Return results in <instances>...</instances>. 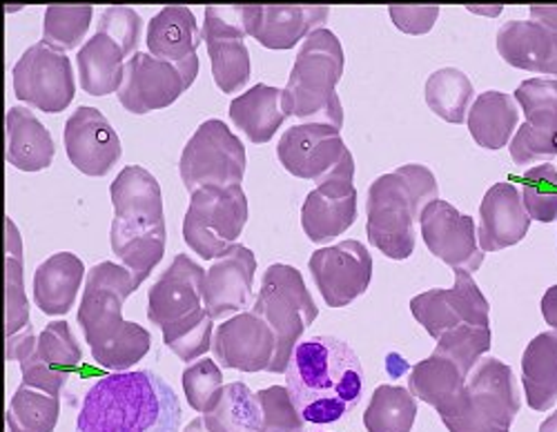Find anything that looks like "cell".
Instances as JSON below:
<instances>
[{"label": "cell", "instance_id": "cell-1", "mask_svg": "<svg viewBox=\"0 0 557 432\" xmlns=\"http://www.w3.org/2000/svg\"><path fill=\"white\" fill-rule=\"evenodd\" d=\"M136 291V276L112 261H101L85 276L78 325L91 359L106 370L127 372L152 348V334L123 319V306Z\"/></svg>", "mask_w": 557, "mask_h": 432}, {"label": "cell", "instance_id": "cell-2", "mask_svg": "<svg viewBox=\"0 0 557 432\" xmlns=\"http://www.w3.org/2000/svg\"><path fill=\"white\" fill-rule=\"evenodd\" d=\"M357 353L331 334L301 342L286 370V388L306 423L326 425L350 415L363 395Z\"/></svg>", "mask_w": 557, "mask_h": 432}, {"label": "cell", "instance_id": "cell-3", "mask_svg": "<svg viewBox=\"0 0 557 432\" xmlns=\"http://www.w3.org/2000/svg\"><path fill=\"white\" fill-rule=\"evenodd\" d=\"M76 432H181V404L152 370L112 372L85 393Z\"/></svg>", "mask_w": 557, "mask_h": 432}, {"label": "cell", "instance_id": "cell-4", "mask_svg": "<svg viewBox=\"0 0 557 432\" xmlns=\"http://www.w3.org/2000/svg\"><path fill=\"white\" fill-rule=\"evenodd\" d=\"M440 199L435 174L422 163H408L370 183L366 201V234L373 248L393 261L414 252V221Z\"/></svg>", "mask_w": 557, "mask_h": 432}, {"label": "cell", "instance_id": "cell-5", "mask_svg": "<svg viewBox=\"0 0 557 432\" xmlns=\"http://www.w3.org/2000/svg\"><path fill=\"white\" fill-rule=\"evenodd\" d=\"M344 67L346 54L342 40L326 27L312 32L304 40L284 87L282 108L286 116L342 129L344 106L337 96V85Z\"/></svg>", "mask_w": 557, "mask_h": 432}, {"label": "cell", "instance_id": "cell-6", "mask_svg": "<svg viewBox=\"0 0 557 432\" xmlns=\"http://www.w3.org/2000/svg\"><path fill=\"white\" fill-rule=\"evenodd\" d=\"M274 332L276 353L268 372L286 374L304 332L319 317V308L306 287L301 272L286 263H272L261 276V287L252 308Z\"/></svg>", "mask_w": 557, "mask_h": 432}, {"label": "cell", "instance_id": "cell-7", "mask_svg": "<svg viewBox=\"0 0 557 432\" xmlns=\"http://www.w3.org/2000/svg\"><path fill=\"white\" fill-rule=\"evenodd\" d=\"M248 197L242 185H206L193 192L183 219V242L206 261L223 257L248 223Z\"/></svg>", "mask_w": 557, "mask_h": 432}, {"label": "cell", "instance_id": "cell-8", "mask_svg": "<svg viewBox=\"0 0 557 432\" xmlns=\"http://www.w3.org/2000/svg\"><path fill=\"white\" fill-rule=\"evenodd\" d=\"M520 412L516 372L495 357H482L467 379V406L444 425L450 432H510Z\"/></svg>", "mask_w": 557, "mask_h": 432}, {"label": "cell", "instance_id": "cell-9", "mask_svg": "<svg viewBox=\"0 0 557 432\" xmlns=\"http://www.w3.org/2000/svg\"><path fill=\"white\" fill-rule=\"evenodd\" d=\"M246 148L242 138L223 121H203L178 159V174L185 189L197 192L206 185H242L246 176Z\"/></svg>", "mask_w": 557, "mask_h": 432}, {"label": "cell", "instance_id": "cell-10", "mask_svg": "<svg viewBox=\"0 0 557 432\" xmlns=\"http://www.w3.org/2000/svg\"><path fill=\"white\" fill-rule=\"evenodd\" d=\"M12 83L18 99L45 114L65 112L76 94L74 67L67 54L48 42H34L12 67Z\"/></svg>", "mask_w": 557, "mask_h": 432}, {"label": "cell", "instance_id": "cell-11", "mask_svg": "<svg viewBox=\"0 0 557 432\" xmlns=\"http://www.w3.org/2000/svg\"><path fill=\"white\" fill-rule=\"evenodd\" d=\"M357 221L355 159L350 150L342 163L317 181L301 206V227L312 244H329Z\"/></svg>", "mask_w": 557, "mask_h": 432}, {"label": "cell", "instance_id": "cell-12", "mask_svg": "<svg viewBox=\"0 0 557 432\" xmlns=\"http://www.w3.org/2000/svg\"><path fill=\"white\" fill-rule=\"evenodd\" d=\"M410 312L435 342L446 332L467 323L491 325V304L467 270H455V285L450 291L433 287V291L412 297Z\"/></svg>", "mask_w": 557, "mask_h": 432}, {"label": "cell", "instance_id": "cell-13", "mask_svg": "<svg viewBox=\"0 0 557 432\" xmlns=\"http://www.w3.org/2000/svg\"><path fill=\"white\" fill-rule=\"evenodd\" d=\"M513 99L527 121L510 138V159L518 165H531L557 157V81H522L513 91Z\"/></svg>", "mask_w": 557, "mask_h": 432}, {"label": "cell", "instance_id": "cell-14", "mask_svg": "<svg viewBox=\"0 0 557 432\" xmlns=\"http://www.w3.org/2000/svg\"><path fill=\"white\" fill-rule=\"evenodd\" d=\"M201 29L216 87L223 94L239 91L250 81V50L246 45V8H206Z\"/></svg>", "mask_w": 557, "mask_h": 432}, {"label": "cell", "instance_id": "cell-15", "mask_svg": "<svg viewBox=\"0 0 557 432\" xmlns=\"http://www.w3.org/2000/svg\"><path fill=\"white\" fill-rule=\"evenodd\" d=\"M312 281L329 308H346L359 299L373 279V255L355 238L312 252Z\"/></svg>", "mask_w": 557, "mask_h": 432}, {"label": "cell", "instance_id": "cell-16", "mask_svg": "<svg viewBox=\"0 0 557 432\" xmlns=\"http://www.w3.org/2000/svg\"><path fill=\"white\" fill-rule=\"evenodd\" d=\"M420 232L426 248L453 270L478 272L484 263V250L478 242V225L448 201H433L420 217Z\"/></svg>", "mask_w": 557, "mask_h": 432}, {"label": "cell", "instance_id": "cell-17", "mask_svg": "<svg viewBox=\"0 0 557 432\" xmlns=\"http://www.w3.org/2000/svg\"><path fill=\"white\" fill-rule=\"evenodd\" d=\"M346 152L342 129L326 123L293 125L282 134L276 146V157L286 172L314 183L331 174Z\"/></svg>", "mask_w": 557, "mask_h": 432}, {"label": "cell", "instance_id": "cell-18", "mask_svg": "<svg viewBox=\"0 0 557 432\" xmlns=\"http://www.w3.org/2000/svg\"><path fill=\"white\" fill-rule=\"evenodd\" d=\"M83 366V350L67 321H50L29 357L21 361L23 386L61 397L67 379Z\"/></svg>", "mask_w": 557, "mask_h": 432}, {"label": "cell", "instance_id": "cell-19", "mask_svg": "<svg viewBox=\"0 0 557 432\" xmlns=\"http://www.w3.org/2000/svg\"><path fill=\"white\" fill-rule=\"evenodd\" d=\"M63 140L70 163L85 176L110 174L123 155L114 125L101 110L89 106H81L67 119Z\"/></svg>", "mask_w": 557, "mask_h": 432}, {"label": "cell", "instance_id": "cell-20", "mask_svg": "<svg viewBox=\"0 0 557 432\" xmlns=\"http://www.w3.org/2000/svg\"><path fill=\"white\" fill-rule=\"evenodd\" d=\"M188 89L181 72L150 52H136L127 59L119 103L132 114H150L170 108Z\"/></svg>", "mask_w": 557, "mask_h": 432}, {"label": "cell", "instance_id": "cell-21", "mask_svg": "<svg viewBox=\"0 0 557 432\" xmlns=\"http://www.w3.org/2000/svg\"><path fill=\"white\" fill-rule=\"evenodd\" d=\"M148 52L165 63H172L185 85H193L199 76V57L197 50L203 40V29L197 23V16L190 8L170 5L154 14L148 23Z\"/></svg>", "mask_w": 557, "mask_h": 432}, {"label": "cell", "instance_id": "cell-22", "mask_svg": "<svg viewBox=\"0 0 557 432\" xmlns=\"http://www.w3.org/2000/svg\"><path fill=\"white\" fill-rule=\"evenodd\" d=\"M257 257L250 248L237 244L206 270L203 281V308L210 317L225 319L242 314L250 308L255 297Z\"/></svg>", "mask_w": 557, "mask_h": 432}, {"label": "cell", "instance_id": "cell-23", "mask_svg": "<svg viewBox=\"0 0 557 432\" xmlns=\"http://www.w3.org/2000/svg\"><path fill=\"white\" fill-rule=\"evenodd\" d=\"M212 353L221 368L261 372L274 359L276 337L272 328L255 312H242L225 319L212 340Z\"/></svg>", "mask_w": 557, "mask_h": 432}, {"label": "cell", "instance_id": "cell-24", "mask_svg": "<svg viewBox=\"0 0 557 432\" xmlns=\"http://www.w3.org/2000/svg\"><path fill=\"white\" fill-rule=\"evenodd\" d=\"M206 270L188 255H176L148 293V319L165 328L203 308Z\"/></svg>", "mask_w": 557, "mask_h": 432}, {"label": "cell", "instance_id": "cell-25", "mask_svg": "<svg viewBox=\"0 0 557 432\" xmlns=\"http://www.w3.org/2000/svg\"><path fill=\"white\" fill-rule=\"evenodd\" d=\"M531 217L522 203L520 189L508 183H495L480 203L478 242L484 255L513 248L529 234Z\"/></svg>", "mask_w": 557, "mask_h": 432}, {"label": "cell", "instance_id": "cell-26", "mask_svg": "<svg viewBox=\"0 0 557 432\" xmlns=\"http://www.w3.org/2000/svg\"><path fill=\"white\" fill-rule=\"evenodd\" d=\"M248 36L268 50H293L299 40H306L312 32L321 29L329 21V8L306 5H250Z\"/></svg>", "mask_w": 557, "mask_h": 432}, {"label": "cell", "instance_id": "cell-27", "mask_svg": "<svg viewBox=\"0 0 557 432\" xmlns=\"http://www.w3.org/2000/svg\"><path fill=\"white\" fill-rule=\"evenodd\" d=\"M497 52L510 67L557 81V34L535 21H508L497 29Z\"/></svg>", "mask_w": 557, "mask_h": 432}, {"label": "cell", "instance_id": "cell-28", "mask_svg": "<svg viewBox=\"0 0 557 432\" xmlns=\"http://www.w3.org/2000/svg\"><path fill=\"white\" fill-rule=\"evenodd\" d=\"M467 379L450 359L431 355L412 366L408 391L417 402L433 406L444 421L457 417L467 406Z\"/></svg>", "mask_w": 557, "mask_h": 432}, {"label": "cell", "instance_id": "cell-29", "mask_svg": "<svg viewBox=\"0 0 557 432\" xmlns=\"http://www.w3.org/2000/svg\"><path fill=\"white\" fill-rule=\"evenodd\" d=\"M114 217L136 225L165 227L163 192L152 172L141 165H125L110 185Z\"/></svg>", "mask_w": 557, "mask_h": 432}, {"label": "cell", "instance_id": "cell-30", "mask_svg": "<svg viewBox=\"0 0 557 432\" xmlns=\"http://www.w3.org/2000/svg\"><path fill=\"white\" fill-rule=\"evenodd\" d=\"M5 159L21 172L48 170L54 161L57 146L50 129L23 106L10 108L5 116Z\"/></svg>", "mask_w": 557, "mask_h": 432}, {"label": "cell", "instance_id": "cell-31", "mask_svg": "<svg viewBox=\"0 0 557 432\" xmlns=\"http://www.w3.org/2000/svg\"><path fill=\"white\" fill-rule=\"evenodd\" d=\"M85 279V263L74 252H57L34 272V301L42 314L63 317L78 297Z\"/></svg>", "mask_w": 557, "mask_h": 432}, {"label": "cell", "instance_id": "cell-32", "mask_svg": "<svg viewBox=\"0 0 557 432\" xmlns=\"http://www.w3.org/2000/svg\"><path fill=\"white\" fill-rule=\"evenodd\" d=\"M110 246L119 261L136 276V283L141 285L163 261L168 230L136 225L114 217L110 227Z\"/></svg>", "mask_w": 557, "mask_h": 432}, {"label": "cell", "instance_id": "cell-33", "mask_svg": "<svg viewBox=\"0 0 557 432\" xmlns=\"http://www.w3.org/2000/svg\"><path fill=\"white\" fill-rule=\"evenodd\" d=\"M284 89L257 83L246 94H239L230 103V121L237 125L252 143L263 146L286 123V112L282 108Z\"/></svg>", "mask_w": 557, "mask_h": 432}, {"label": "cell", "instance_id": "cell-34", "mask_svg": "<svg viewBox=\"0 0 557 432\" xmlns=\"http://www.w3.org/2000/svg\"><path fill=\"white\" fill-rule=\"evenodd\" d=\"M127 54L123 47L108 34L97 32L83 42L76 54L78 81L85 94L89 96H108L121 89Z\"/></svg>", "mask_w": 557, "mask_h": 432}, {"label": "cell", "instance_id": "cell-35", "mask_svg": "<svg viewBox=\"0 0 557 432\" xmlns=\"http://www.w3.org/2000/svg\"><path fill=\"white\" fill-rule=\"evenodd\" d=\"M467 123L478 146L495 152L506 148L510 138L516 136L520 110L513 96L491 89L475 96Z\"/></svg>", "mask_w": 557, "mask_h": 432}, {"label": "cell", "instance_id": "cell-36", "mask_svg": "<svg viewBox=\"0 0 557 432\" xmlns=\"http://www.w3.org/2000/svg\"><path fill=\"white\" fill-rule=\"evenodd\" d=\"M522 388L529 408L546 412L557 402V334L540 332L522 355Z\"/></svg>", "mask_w": 557, "mask_h": 432}, {"label": "cell", "instance_id": "cell-37", "mask_svg": "<svg viewBox=\"0 0 557 432\" xmlns=\"http://www.w3.org/2000/svg\"><path fill=\"white\" fill-rule=\"evenodd\" d=\"M424 96L433 114L446 123L461 125L467 123L469 110L475 101V87L461 70L442 67L429 76Z\"/></svg>", "mask_w": 557, "mask_h": 432}, {"label": "cell", "instance_id": "cell-38", "mask_svg": "<svg viewBox=\"0 0 557 432\" xmlns=\"http://www.w3.org/2000/svg\"><path fill=\"white\" fill-rule=\"evenodd\" d=\"M201 417L210 432H259L263 423L257 395L242 381L225 383L214 410Z\"/></svg>", "mask_w": 557, "mask_h": 432}, {"label": "cell", "instance_id": "cell-39", "mask_svg": "<svg viewBox=\"0 0 557 432\" xmlns=\"http://www.w3.org/2000/svg\"><path fill=\"white\" fill-rule=\"evenodd\" d=\"M417 419V399L401 386H377L363 412L368 432H410Z\"/></svg>", "mask_w": 557, "mask_h": 432}, {"label": "cell", "instance_id": "cell-40", "mask_svg": "<svg viewBox=\"0 0 557 432\" xmlns=\"http://www.w3.org/2000/svg\"><path fill=\"white\" fill-rule=\"evenodd\" d=\"M59 417L61 397H52L21 383L10 402L5 421L8 432H54Z\"/></svg>", "mask_w": 557, "mask_h": 432}, {"label": "cell", "instance_id": "cell-41", "mask_svg": "<svg viewBox=\"0 0 557 432\" xmlns=\"http://www.w3.org/2000/svg\"><path fill=\"white\" fill-rule=\"evenodd\" d=\"M163 344L185 363L199 361L208 350H212L214 319L206 308H199L183 319L161 328Z\"/></svg>", "mask_w": 557, "mask_h": 432}, {"label": "cell", "instance_id": "cell-42", "mask_svg": "<svg viewBox=\"0 0 557 432\" xmlns=\"http://www.w3.org/2000/svg\"><path fill=\"white\" fill-rule=\"evenodd\" d=\"M91 18H95V10L89 5H76V8L50 5L45 10L42 42H48L50 47H54V50L63 54L70 50H76V45L83 42L91 25Z\"/></svg>", "mask_w": 557, "mask_h": 432}, {"label": "cell", "instance_id": "cell-43", "mask_svg": "<svg viewBox=\"0 0 557 432\" xmlns=\"http://www.w3.org/2000/svg\"><path fill=\"white\" fill-rule=\"evenodd\" d=\"M491 350V325H461L457 330L446 332L437 340L435 353L440 357L450 359L463 374H471L482 357Z\"/></svg>", "mask_w": 557, "mask_h": 432}, {"label": "cell", "instance_id": "cell-44", "mask_svg": "<svg viewBox=\"0 0 557 432\" xmlns=\"http://www.w3.org/2000/svg\"><path fill=\"white\" fill-rule=\"evenodd\" d=\"M522 203L531 221H557V170L550 163H540L522 174Z\"/></svg>", "mask_w": 557, "mask_h": 432}, {"label": "cell", "instance_id": "cell-45", "mask_svg": "<svg viewBox=\"0 0 557 432\" xmlns=\"http://www.w3.org/2000/svg\"><path fill=\"white\" fill-rule=\"evenodd\" d=\"M181 383H183L185 399H188V404L201 415H208L214 410V406L221 399V391L225 386L221 366L214 359H199L190 363L183 370Z\"/></svg>", "mask_w": 557, "mask_h": 432}, {"label": "cell", "instance_id": "cell-46", "mask_svg": "<svg viewBox=\"0 0 557 432\" xmlns=\"http://www.w3.org/2000/svg\"><path fill=\"white\" fill-rule=\"evenodd\" d=\"M263 423L259 432H304L306 421L299 415L286 386H272L257 393Z\"/></svg>", "mask_w": 557, "mask_h": 432}, {"label": "cell", "instance_id": "cell-47", "mask_svg": "<svg viewBox=\"0 0 557 432\" xmlns=\"http://www.w3.org/2000/svg\"><path fill=\"white\" fill-rule=\"evenodd\" d=\"M32 325L25 295V259L5 255V332L8 337Z\"/></svg>", "mask_w": 557, "mask_h": 432}, {"label": "cell", "instance_id": "cell-48", "mask_svg": "<svg viewBox=\"0 0 557 432\" xmlns=\"http://www.w3.org/2000/svg\"><path fill=\"white\" fill-rule=\"evenodd\" d=\"M97 32L114 38L123 47V52L127 57L129 54L134 57L138 38H141V32H144V18L138 16V12L132 8H121V5L108 8L99 16Z\"/></svg>", "mask_w": 557, "mask_h": 432}, {"label": "cell", "instance_id": "cell-49", "mask_svg": "<svg viewBox=\"0 0 557 432\" xmlns=\"http://www.w3.org/2000/svg\"><path fill=\"white\" fill-rule=\"evenodd\" d=\"M388 14H391L393 25L399 32L410 34V36H422V34H429L435 27V23L440 18V8L437 5H433V8L391 5Z\"/></svg>", "mask_w": 557, "mask_h": 432}, {"label": "cell", "instance_id": "cell-50", "mask_svg": "<svg viewBox=\"0 0 557 432\" xmlns=\"http://www.w3.org/2000/svg\"><path fill=\"white\" fill-rule=\"evenodd\" d=\"M38 344V337L34 334V328L27 325L25 330L12 334V337H8V348H5V357L10 361H23L25 357L32 355V350L36 348Z\"/></svg>", "mask_w": 557, "mask_h": 432}, {"label": "cell", "instance_id": "cell-51", "mask_svg": "<svg viewBox=\"0 0 557 432\" xmlns=\"http://www.w3.org/2000/svg\"><path fill=\"white\" fill-rule=\"evenodd\" d=\"M540 310H542L544 321H546V323L550 325V330L557 334V285L548 287V291L544 293L542 304H540Z\"/></svg>", "mask_w": 557, "mask_h": 432}, {"label": "cell", "instance_id": "cell-52", "mask_svg": "<svg viewBox=\"0 0 557 432\" xmlns=\"http://www.w3.org/2000/svg\"><path fill=\"white\" fill-rule=\"evenodd\" d=\"M529 14H531V21H535L542 27H546L548 32L557 34V8H531Z\"/></svg>", "mask_w": 557, "mask_h": 432}, {"label": "cell", "instance_id": "cell-53", "mask_svg": "<svg viewBox=\"0 0 557 432\" xmlns=\"http://www.w3.org/2000/svg\"><path fill=\"white\" fill-rule=\"evenodd\" d=\"M5 225H8V236H5V255H12V257H21V259H23V242H21L18 227L14 225V221H12L10 217L5 219Z\"/></svg>", "mask_w": 557, "mask_h": 432}, {"label": "cell", "instance_id": "cell-54", "mask_svg": "<svg viewBox=\"0 0 557 432\" xmlns=\"http://www.w3.org/2000/svg\"><path fill=\"white\" fill-rule=\"evenodd\" d=\"M537 432H557V410L553 415H548L542 423H540V430Z\"/></svg>", "mask_w": 557, "mask_h": 432}, {"label": "cell", "instance_id": "cell-55", "mask_svg": "<svg viewBox=\"0 0 557 432\" xmlns=\"http://www.w3.org/2000/svg\"><path fill=\"white\" fill-rule=\"evenodd\" d=\"M183 432H210V430H208L203 417H197V419H193L188 425L183 428Z\"/></svg>", "mask_w": 557, "mask_h": 432}, {"label": "cell", "instance_id": "cell-56", "mask_svg": "<svg viewBox=\"0 0 557 432\" xmlns=\"http://www.w3.org/2000/svg\"><path fill=\"white\" fill-rule=\"evenodd\" d=\"M473 14H482V16H499L502 8H467Z\"/></svg>", "mask_w": 557, "mask_h": 432}]
</instances>
